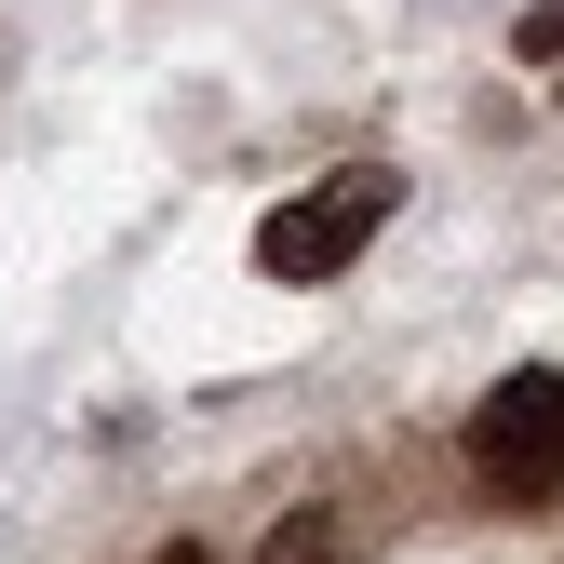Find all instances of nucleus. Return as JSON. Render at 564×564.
Masks as SVG:
<instances>
[{"mask_svg":"<svg viewBox=\"0 0 564 564\" xmlns=\"http://www.w3.org/2000/svg\"><path fill=\"white\" fill-rule=\"evenodd\" d=\"M457 457H470V484H484L498 511H551V498H564V377H551V364L498 377V390L470 403Z\"/></svg>","mask_w":564,"mask_h":564,"instance_id":"obj_1","label":"nucleus"},{"mask_svg":"<svg viewBox=\"0 0 564 564\" xmlns=\"http://www.w3.org/2000/svg\"><path fill=\"white\" fill-rule=\"evenodd\" d=\"M377 229H390V175H377V162H336V175H310V188L256 229V269H269V282H336Z\"/></svg>","mask_w":564,"mask_h":564,"instance_id":"obj_2","label":"nucleus"},{"mask_svg":"<svg viewBox=\"0 0 564 564\" xmlns=\"http://www.w3.org/2000/svg\"><path fill=\"white\" fill-rule=\"evenodd\" d=\"M524 67L564 95V0H538V14H524Z\"/></svg>","mask_w":564,"mask_h":564,"instance_id":"obj_3","label":"nucleus"},{"mask_svg":"<svg viewBox=\"0 0 564 564\" xmlns=\"http://www.w3.org/2000/svg\"><path fill=\"white\" fill-rule=\"evenodd\" d=\"M256 564H336V524H323V511H310V524H282Z\"/></svg>","mask_w":564,"mask_h":564,"instance_id":"obj_4","label":"nucleus"}]
</instances>
